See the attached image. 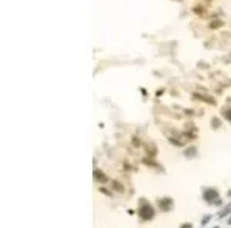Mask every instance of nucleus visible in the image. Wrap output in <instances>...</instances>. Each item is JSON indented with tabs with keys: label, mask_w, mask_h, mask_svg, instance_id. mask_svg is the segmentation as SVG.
Wrapping results in <instances>:
<instances>
[{
	"label": "nucleus",
	"mask_w": 231,
	"mask_h": 228,
	"mask_svg": "<svg viewBox=\"0 0 231 228\" xmlns=\"http://www.w3.org/2000/svg\"><path fill=\"white\" fill-rule=\"evenodd\" d=\"M203 199L207 200L208 204H219L220 200H219V194H217L216 190H207L205 193H203Z\"/></svg>",
	"instance_id": "f03ea898"
},
{
	"label": "nucleus",
	"mask_w": 231,
	"mask_h": 228,
	"mask_svg": "<svg viewBox=\"0 0 231 228\" xmlns=\"http://www.w3.org/2000/svg\"><path fill=\"white\" fill-rule=\"evenodd\" d=\"M94 177H96L97 180H102V182H106V180H108V177L105 176L103 173H100L99 170H96V171H94Z\"/></svg>",
	"instance_id": "20e7f679"
},
{
	"label": "nucleus",
	"mask_w": 231,
	"mask_h": 228,
	"mask_svg": "<svg viewBox=\"0 0 231 228\" xmlns=\"http://www.w3.org/2000/svg\"><path fill=\"white\" fill-rule=\"evenodd\" d=\"M223 116H225L226 120H229V122H231V108H226V110L223 111Z\"/></svg>",
	"instance_id": "0eeeda50"
},
{
	"label": "nucleus",
	"mask_w": 231,
	"mask_h": 228,
	"mask_svg": "<svg viewBox=\"0 0 231 228\" xmlns=\"http://www.w3.org/2000/svg\"><path fill=\"white\" fill-rule=\"evenodd\" d=\"M229 210H231V204H229L228 207H225V208H223V210L219 213V217H223V216H226V214L229 213Z\"/></svg>",
	"instance_id": "39448f33"
},
{
	"label": "nucleus",
	"mask_w": 231,
	"mask_h": 228,
	"mask_svg": "<svg viewBox=\"0 0 231 228\" xmlns=\"http://www.w3.org/2000/svg\"><path fill=\"white\" fill-rule=\"evenodd\" d=\"M139 216H140L143 220L153 219V217H154V210H153V207L148 205V204H143V205L139 208Z\"/></svg>",
	"instance_id": "f257e3e1"
},
{
	"label": "nucleus",
	"mask_w": 231,
	"mask_h": 228,
	"mask_svg": "<svg viewBox=\"0 0 231 228\" xmlns=\"http://www.w3.org/2000/svg\"><path fill=\"white\" fill-rule=\"evenodd\" d=\"M213 125H214V126L217 128V126L220 125V122H219V120H217V119H214V120H213Z\"/></svg>",
	"instance_id": "6e6552de"
},
{
	"label": "nucleus",
	"mask_w": 231,
	"mask_h": 228,
	"mask_svg": "<svg viewBox=\"0 0 231 228\" xmlns=\"http://www.w3.org/2000/svg\"><path fill=\"white\" fill-rule=\"evenodd\" d=\"M228 223H231V219H229V220H228Z\"/></svg>",
	"instance_id": "1a4fd4ad"
},
{
	"label": "nucleus",
	"mask_w": 231,
	"mask_h": 228,
	"mask_svg": "<svg viewBox=\"0 0 231 228\" xmlns=\"http://www.w3.org/2000/svg\"><path fill=\"white\" fill-rule=\"evenodd\" d=\"M159 205H160V208L164 210V211H170L171 208H173V200L171 199H162L160 202H159Z\"/></svg>",
	"instance_id": "7ed1b4c3"
},
{
	"label": "nucleus",
	"mask_w": 231,
	"mask_h": 228,
	"mask_svg": "<svg viewBox=\"0 0 231 228\" xmlns=\"http://www.w3.org/2000/svg\"><path fill=\"white\" fill-rule=\"evenodd\" d=\"M194 154H196V148H189V150L185 151V156H186V157H193Z\"/></svg>",
	"instance_id": "423d86ee"
}]
</instances>
